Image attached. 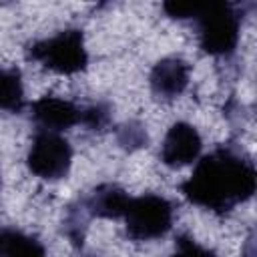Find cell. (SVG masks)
Segmentation results:
<instances>
[{"label": "cell", "instance_id": "6da1fadb", "mask_svg": "<svg viewBox=\"0 0 257 257\" xmlns=\"http://www.w3.org/2000/svg\"><path fill=\"white\" fill-rule=\"evenodd\" d=\"M255 189L253 161L229 147L201 157L191 177L181 183V193L189 203L217 215L231 213L237 205L249 201Z\"/></svg>", "mask_w": 257, "mask_h": 257}, {"label": "cell", "instance_id": "8992f818", "mask_svg": "<svg viewBox=\"0 0 257 257\" xmlns=\"http://www.w3.org/2000/svg\"><path fill=\"white\" fill-rule=\"evenodd\" d=\"M203 151V139L195 124L177 120L165 133L161 143V161L171 169H181L199 161Z\"/></svg>", "mask_w": 257, "mask_h": 257}, {"label": "cell", "instance_id": "5bb4252c", "mask_svg": "<svg viewBox=\"0 0 257 257\" xmlns=\"http://www.w3.org/2000/svg\"><path fill=\"white\" fill-rule=\"evenodd\" d=\"M169 257H217V253L195 241L189 233H181L177 237V249Z\"/></svg>", "mask_w": 257, "mask_h": 257}, {"label": "cell", "instance_id": "52a82bcc", "mask_svg": "<svg viewBox=\"0 0 257 257\" xmlns=\"http://www.w3.org/2000/svg\"><path fill=\"white\" fill-rule=\"evenodd\" d=\"M32 118L40 126L38 131H50V133H62L76 124H80L82 118V106L74 104L68 98L60 96H40L30 104Z\"/></svg>", "mask_w": 257, "mask_h": 257}, {"label": "cell", "instance_id": "4fadbf2b", "mask_svg": "<svg viewBox=\"0 0 257 257\" xmlns=\"http://www.w3.org/2000/svg\"><path fill=\"white\" fill-rule=\"evenodd\" d=\"M110 122V108L102 102L90 104V106H82V118L80 124L86 126L88 131H102L104 126H108Z\"/></svg>", "mask_w": 257, "mask_h": 257}, {"label": "cell", "instance_id": "9a60e30c", "mask_svg": "<svg viewBox=\"0 0 257 257\" xmlns=\"http://www.w3.org/2000/svg\"><path fill=\"white\" fill-rule=\"evenodd\" d=\"M203 4L205 2H165L163 10L169 18H175V20H189V18L195 20L203 10Z\"/></svg>", "mask_w": 257, "mask_h": 257}, {"label": "cell", "instance_id": "7a4b0ae2", "mask_svg": "<svg viewBox=\"0 0 257 257\" xmlns=\"http://www.w3.org/2000/svg\"><path fill=\"white\" fill-rule=\"evenodd\" d=\"M26 56L56 74H76L88 66V50L80 28H64L52 36L34 40Z\"/></svg>", "mask_w": 257, "mask_h": 257}, {"label": "cell", "instance_id": "2e32d148", "mask_svg": "<svg viewBox=\"0 0 257 257\" xmlns=\"http://www.w3.org/2000/svg\"><path fill=\"white\" fill-rule=\"evenodd\" d=\"M0 185H2V183H0Z\"/></svg>", "mask_w": 257, "mask_h": 257}, {"label": "cell", "instance_id": "9c48e42d", "mask_svg": "<svg viewBox=\"0 0 257 257\" xmlns=\"http://www.w3.org/2000/svg\"><path fill=\"white\" fill-rule=\"evenodd\" d=\"M131 201V195L112 183H104L98 185L88 199H84L82 207L90 217H98V219H122L126 205Z\"/></svg>", "mask_w": 257, "mask_h": 257}, {"label": "cell", "instance_id": "7c38bea8", "mask_svg": "<svg viewBox=\"0 0 257 257\" xmlns=\"http://www.w3.org/2000/svg\"><path fill=\"white\" fill-rule=\"evenodd\" d=\"M116 141L122 149H128V151H135V149H143L147 147L149 143V137H147V128L141 124V122H126L118 128L116 133Z\"/></svg>", "mask_w": 257, "mask_h": 257}, {"label": "cell", "instance_id": "ba28073f", "mask_svg": "<svg viewBox=\"0 0 257 257\" xmlns=\"http://www.w3.org/2000/svg\"><path fill=\"white\" fill-rule=\"evenodd\" d=\"M191 80V66L187 60L179 56H167L153 64L149 74L151 90L157 98L173 100L179 98Z\"/></svg>", "mask_w": 257, "mask_h": 257}, {"label": "cell", "instance_id": "30bf717a", "mask_svg": "<svg viewBox=\"0 0 257 257\" xmlns=\"http://www.w3.org/2000/svg\"><path fill=\"white\" fill-rule=\"evenodd\" d=\"M0 257H48L44 245L18 229L0 227Z\"/></svg>", "mask_w": 257, "mask_h": 257}, {"label": "cell", "instance_id": "5b68a950", "mask_svg": "<svg viewBox=\"0 0 257 257\" xmlns=\"http://www.w3.org/2000/svg\"><path fill=\"white\" fill-rule=\"evenodd\" d=\"M72 165V147L60 133L38 131L26 153L28 171L44 181L64 179Z\"/></svg>", "mask_w": 257, "mask_h": 257}, {"label": "cell", "instance_id": "8fae6325", "mask_svg": "<svg viewBox=\"0 0 257 257\" xmlns=\"http://www.w3.org/2000/svg\"><path fill=\"white\" fill-rule=\"evenodd\" d=\"M26 104L22 76L16 68L0 66V110L22 112Z\"/></svg>", "mask_w": 257, "mask_h": 257}, {"label": "cell", "instance_id": "3957f363", "mask_svg": "<svg viewBox=\"0 0 257 257\" xmlns=\"http://www.w3.org/2000/svg\"><path fill=\"white\" fill-rule=\"evenodd\" d=\"M199 46L203 52L227 58L237 50L241 36V16L229 2H205L195 18Z\"/></svg>", "mask_w": 257, "mask_h": 257}, {"label": "cell", "instance_id": "277c9868", "mask_svg": "<svg viewBox=\"0 0 257 257\" xmlns=\"http://www.w3.org/2000/svg\"><path fill=\"white\" fill-rule=\"evenodd\" d=\"M122 219L126 235L133 241H153L165 237L171 231L175 209L167 197L145 193L131 197Z\"/></svg>", "mask_w": 257, "mask_h": 257}]
</instances>
